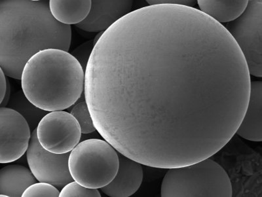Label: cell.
<instances>
[{
    "instance_id": "cell-6",
    "label": "cell",
    "mask_w": 262,
    "mask_h": 197,
    "mask_svg": "<svg viewBox=\"0 0 262 197\" xmlns=\"http://www.w3.org/2000/svg\"><path fill=\"white\" fill-rule=\"evenodd\" d=\"M36 128L39 143L51 153H70L81 140L80 125L69 112H49L41 119Z\"/></svg>"
},
{
    "instance_id": "cell-16",
    "label": "cell",
    "mask_w": 262,
    "mask_h": 197,
    "mask_svg": "<svg viewBox=\"0 0 262 197\" xmlns=\"http://www.w3.org/2000/svg\"><path fill=\"white\" fill-rule=\"evenodd\" d=\"M61 197H100L98 189L88 188L75 181L66 185L60 191Z\"/></svg>"
},
{
    "instance_id": "cell-7",
    "label": "cell",
    "mask_w": 262,
    "mask_h": 197,
    "mask_svg": "<svg viewBox=\"0 0 262 197\" xmlns=\"http://www.w3.org/2000/svg\"><path fill=\"white\" fill-rule=\"evenodd\" d=\"M70 154H54L44 149L37 138V128L33 130L27 157L30 170L37 181L61 189L73 182L69 170Z\"/></svg>"
},
{
    "instance_id": "cell-14",
    "label": "cell",
    "mask_w": 262,
    "mask_h": 197,
    "mask_svg": "<svg viewBox=\"0 0 262 197\" xmlns=\"http://www.w3.org/2000/svg\"><path fill=\"white\" fill-rule=\"evenodd\" d=\"M53 17L66 25H78L85 19L91 9V0H50Z\"/></svg>"
},
{
    "instance_id": "cell-11",
    "label": "cell",
    "mask_w": 262,
    "mask_h": 197,
    "mask_svg": "<svg viewBox=\"0 0 262 197\" xmlns=\"http://www.w3.org/2000/svg\"><path fill=\"white\" fill-rule=\"evenodd\" d=\"M236 134L246 140H262V82L251 81L249 102Z\"/></svg>"
},
{
    "instance_id": "cell-13",
    "label": "cell",
    "mask_w": 262,
    "mask_h": 197,
    "mask_svg": "<svg viewBox=\"0 0 262 197\" xmlns=\"http://www.w3.org/2000/svg\"><path fill=\"white\" fill-rule=\"evenodd\" d=\"M247 0H199L200 11L220 24L228 23L244 12Z\"/></svg>"
},
{
    "instance_id": "cell-15",
    "label": "cell",
    "mask_w": 262,
    "mask_h": 197,
    "mask_svg": "<svg viewBox=\"0 0 262 197\" xmlns=\"http://www.w3.org/2000/svg\"><path fill=\"white\" fill-rule=\"evenodd\" d=\"M70 114L78 121L82 133L90 134L97 130L86 101L75 105Z\"/></svg>"
},
{
    "instance_id": "cell-17",
    "label": "cell",
    "mask_w": 262,
    "mask_h": 197,
    "mask_svg": "<svg viewBox=\"0 0 262 197\" xmlns=\"http://www.w3.org/2000/svg\"><path fill=\"white\" fill-rule=\"evenodd\" d=\"M60 191L57 187L48 183L39 182L30 185L28 187L23 197H57L60 196Z\"/></svg>"
},
{
    "instance_id": "cell-19",
    "label": "cell",
    "mask_w": 262,
    "mask_h": 197,
    "mask_svg": "<svg viewBox=\"0 0 262 197\" xmlns=\"http://www.w3.org/2000/svg\"><path fill=\"white\" fill-rule=\"evenodd\" d=\"M147 3L149 4V6H155V5L160 4H172L195 8L198 1H194V0H148V1H147Z\"/></svg>"
},
{
    "instance_id": "cell-18",
    "label": "cell",
    "mask_w": 262,
    "mask_h": 197,
    "mask_svg": "<svg viewBox=\"0 0 262 197\" xmlns=\"http://www.w3.org/2000/svg\"><path fill=\"white\" fill-rule=\"evenodd\" d=\"M3 70L0 69V104L1 107L6 105L9 97V88L8 79Z\"/></svg>"
},
{
    "instance_id": "cell-5",
    "label": "cell",
    "mask_w": 262,
    "mask_h": 197,
    "mask_svg": "<svg viewBox=\"0 0 262 197\" xmlns=\"http://www.w3.org/2000/svg\"><path fill=\"white\" fill-rule=\"evenodd\" d=\"M243 54L250 75L262 76V0H250L244 12L223 25Z\"/></svg>"
},
{
    "instance_id": "cell-2",
    "label": "cell",
    "mask_w": 262,
    "mask_h": 197,
    "mask_svg": "<svg viewBox=\"0 0 262 197\" xmlns=\"http://www.w3.org/2000/svg\"><path fill=\"white\" fill-rule=\"evenodd\" d=\"M21 85L25 97L37 108L63 111L80 98L85 87V72L68 51L47 49L28 61Z\"/></svg>"
},
{
    "instance_id": "cell-12",
    "label": "cell",
    "mask_w": 262,
    "mask_h": 197,
    "mask_svg": "<svg viewBox=\"0 0 262 197\" xmlns=\"http://www.w3.org/2000/svg\"><path fill=\"white\" fill-rule=\"evenodd\" d=\"M35 183L36 178L25 166L8 165L0 170V194L6 197L23 196L26 189Z\"/></svg>"
},
{
    "instance_id": "cell-9",
    "label": "cell",
    "mask_w": 262,
    "mask_h": 197,
    "mask_svg": "<svg viewBox=\"0 0 262 197\" xmlns=\"http://www.w3.org/2000/svg\"><path fill=\"white\" fill-rule=\"evenodd\" d=\"M131 0H91V9L88 17L77 25L84 31L104 32L131 12Z\"/></svg>"
},
{
    "instance_id": "cell-10",
    "label": "cell",
    "mask_w": 262,
    "mask_h": 197,
    "mask_svg": "<svg viewBox=\"0 0 262 197\" xmlns=\"http://www.w3.org/2000/svg\"><path fill=\"white\" fill-rule=\"evenodd\" d=\"M119 168L113 180L100 188L106 195L112 197H128L139 190L143 180L142 164L119 155Z\"/></svg>"
},
{
    "instance_id": "cell-4",
    "label": "cell",
    "mask_w": 262,
    "mask_h": 197,
    "mask_svg": "<svg viewBox=\"0 0 262 197\" xmlns=\"http://www.w3.org/2000/svg\"><path fill=\"white\" fill-rule=\"evenodd\" d=\"M119 155L106 140L89 139L70 154L69 165L74 180L88 188L100 189L113 180L119 168Z\"/></svg>"
},
{
    "instance_id": "cell-1",
    "label": "cell",
    "mask_w": 262,
    "mask_h": 197,
    "mask_svg": "<svg viewBox=\"0 0 262 197\" xmlns=\"http://www.w3.org/2000/svg\"><path fill=\"white\" fill-rule=\"evenodd\" d=\"M71 27L53 17L48 0H0V69L21 80L26 64L47 49L69 51Z\"/></svg>"
},
{
    "instance_id": "cell-8",
    "label": "cell",
    "mask_w": 262,
    "mask_h": 197,
    "mask_svg": "<svg viewBox=\"0 0 262 197\" xmlns=\"http://www.w3.org/2000/svg\"><path fill=\"white\" fill-rule=\"evenodd\" d=\"M31 137L29 123L22 114L0 107V163H12L24 156Z\"/></svg>"
},
{
    "instance_id": "cell-3",
    "label": "cell",
    "mask_w": 262,
    "mask_h": 197,
    "mask_svg": "<svg viewBox=\"0 0 262 197\" xmlns=\"http://www.w3.org/2000/svg\"><path fill=\"white\" fill-rule=\"evenodd\" d=\"M232 194L228 173L210 157L168 168L161 189L162 197H231Z\"/></svg>"
}]
</instances>
